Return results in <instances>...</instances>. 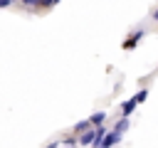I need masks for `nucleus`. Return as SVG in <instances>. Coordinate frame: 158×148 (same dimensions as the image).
Instances as JSON below:
<instances>
[{"label":"nucleus","mask_w":158,"mask_h":148,"mask_svg":"<svg viewBox=\"0 0 158 148\" xmlns=\"http://www.w3.org/2000/svg\"><path fill=\"white\" fill-rule=\"evenodd\" d=\"M52 2H59V0H52Z\"/></svg>","instance_id":"13"},{"label":"nucleus","mask_w":158,"mask_h":148,"mask_svg":"<svg viewBox=\"0 0 158 148\" xmlns=\"http://www.w3.org/2000/svg\"><path fill=\"white\" fill-rule=\"evenodd\" d=\"M86 128H91V121H89V118H86V121H79V123H77V126H74V133H77V136H79V133H84V131H86Z\"/></svg>","instance_id":"5"},{"label":"nucleus","mask_w":158,"mask_h":148,"mask_svg":"<svg viewBox=\"0 0 158 148\" xmlns=\"http://www.w3.org/2000/svg\"><path fill=\"white\" fill-rule=\"evenodd\" d=\"M141 37H143V30H136V32H133V35H131V37H128L121 47H123V49H133V47L141 42Z\"/></svg>","instance_id":"1"},{"label":"nucleus","mask_w":158,"mask_h":148,"mask_svg":"<svg viewBox=\"0 0 158 148\" xmlns=\"http://www.w3.org/2000/svg\"><path fill=\"white\" fill-rule=\"evenodd\" d=\"M10 2H12V0H0V7H7Z\"/></svg>","instance_id":"11"},{"label":"nucleus","mask_w":158,"mask_h":148,"mask_svg":"<svg viewBox=\"0 0 158 148\" xmlns=\"http://www.w3.org/2000/svg\"><path fill=\"white\" fill-rule=\"evenodd\" d=\"M136 104H138V101H136V96H133V99H128V101H123V106H121V113H123V116H128V113L136 109Z\"/></svg>","instance_id":"4"},{"label":"nucleus","mask_w":158,"mask_h":148,"mask_svg":"<svg viewBox=\"0 0 158 148\" xmlns=\"http://www.w3.org/2000/svg\"><path fill=\"white\" fill-rule=\"evenodd\" d=\"M153 20H156V22H158V10H156V12H153Z\"/></svg>","instance_id":"12"},{"label":"nucleus","mask_w":158,"mask_h":148,"mask_svg":"<svg viewBox=\"0 0 158 148\" xmlns=\"http://www.w3.org/2000/svg\"><path fill=\"white\" fill-rule=\"evenodd\" d=\"M62 143H64V146H77V143H79V138H74V136H72V138H67V141H62Z\"/></svg>","instance_id":"9"},{"label":"nucleus","mask_w":158,"mask_h":148,"mask_svg":"<svg viewBox=\"0 0 158 148\" xmlns=\"http://www.w3.org/2000/svg\"><path fill=\"white\" fill-rule=\"evenodd\" d=\"M104 118H106V113H101V111H99V113H94L89 121H91V126H99V123H104Z\"/></svg>","instance_id":"6"},{"label":"nucleus","mask_w":158,"mask_h":148,"mask_svg":"<svg viewBox=\"0 0 158 148\" xmlns=\"http://www.w3.org/2000/svg\"><path fill=\"white\" fill-rule=\"evenodd\" d=\"M146 96H148V91H146V89H141V91L136 94V101H138V104H143V101H146Z\"/></svg>","instance_id":"8"},{"label":"nucleus","mask_w":158,"mask_h":148,"mask_svg":"<svg viewBox=\"0 0 158 148\" xmlns=\"http://www.w3.org/2000/svg\"><path fill=\"white\" fill-rule=\"evenodd\" d=\"M22 2H25L27 7H30V5H40V0H22Z\"/></svg>","instance_id":"10"},{"label":"nucleus","mask_w":158,"mask_h":148,"mask_svg":"<svg viewBox=\"0 0 158 148\" xmlns=\"http://www.w3.org/2000/svg\"><path fill=\"white\" fill-rule=\"evenodd\" d=\"M126 128H128V116H123V118H121V121L116 123V128H114V131H118V133H123Z\"/></svg>","instance_id":"7"},{"label":"nucleus","mask_w":158,"mask_h":148,"mask_svg":"<svg viewBox=\"0 0 158 148\" xmlns=\"http://www.w3.org/2000/svg\"><path fill=\"white\" fill-rule=\"evenodd\" d=\"M104 133H106V128L99 123V126H94V141H91V146H101V141H104Z\"/></svg>","instance_id":"3"},{"label":"nucleus","mask_w":158,"mask_h":148,"mask_svg":"<svg viewBox=\"0 0 158 148\" xmlns=\"http://www.w3.org/2000/svg\"><path fill=\"white\" fill-rule=\"evenodd\" d=\"M121 136H123V133H118V131H111V136H109V133H104L101 146H116V143L121 141Z\"/></svg>","instance_id":"2"}]
</instances>
